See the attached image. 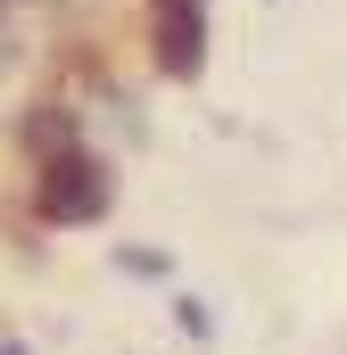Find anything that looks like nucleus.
<instances>
[{"instance_id": "obj_1", "label": "nucleus", "mask_w": 347, "mask_h": 355, "mask_svg": "<svg viewBox=\"0 0 347 355\" xmlns=\"http://www.w3.org/2000/svg\"><path fill=\"white\" fill-rule=\"evenodd\" d=\"M33 207H42V223H99L116 207V182H108V166L91 149H67V157H42Z\"/></svg>"}, {"instance_id": "obj_2", "label": "nucleus", "mask_w": 347, "mask_h": 355, "mask_svg": "<svg viewBox=\"0 0 347 355\" xmlns=\"http://www.w3.org/2000/svg\"><path fill=\"white\" fill-rule=\"evenodd\" d=\"M149 50L166 83L207 75V0H149Z\"/></svg>"}, {"instance_id": "obj_3", "label": "nucleus", "mask_w": 347, "mask_h": 355, "mask_svg": "<svg viewBox=\"0 0 347 355\" xmlns=\"http://www.w3.org/2000/svg\"><path fill=\"white\" fill-rule=\"evenodd\" d=\"M25 149H42V157H67V149H83V141H75L67 107H33V116H25Z\"/></svg>"}]
</instances>
